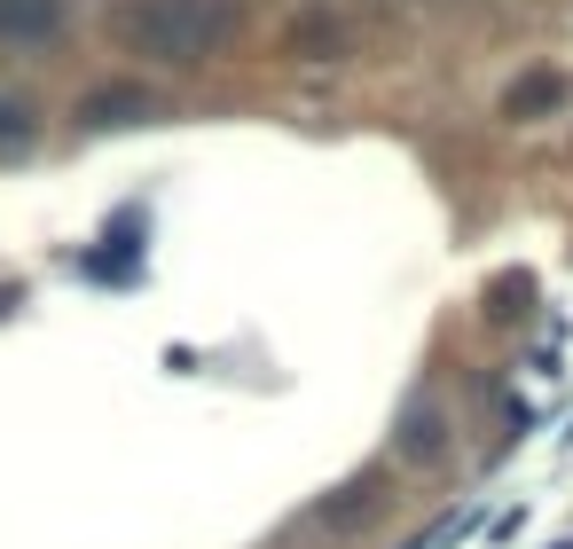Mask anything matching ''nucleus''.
<instances>
[{"label": "nucleus", "mask_w": 573, "mask_h": 549, "mask_svg": "<svg viewBox=\"0 0 573 549\" xmlns=\"http://www.w3.org/2000/svg\"><path fill=\"white\" fill-rule=\"evenodd\" d=\"M111 32L149 63L189 71V63H205L236 40V0H126L111 17Z\"/></svg>", "instance_id": "nucleus-1"}, {"label": "nucleus", "mask_w": 573, "mask_h": 549, "mask_svg": "<svg viewBox=\"0 0 573 549\" xmlns=\"http://www.w3.org/2000/svg\"><path fill=\"white\" fill-rule=\"evenodd\" d=\"M393 455H400V464H417V472L448 455V408H440L433 393H417V401L400 408V424H393Z\"/></svg>", "instance_id": "nucleus-2"}, {"label": "nucleus", "mask_w": 573, "mask_h": 549, "mask_svg": "<svg viewBox=\"0 0 573 549\" xmlns=\"http://www.w3.org/2000/svg\"><path fill=\"white\" fill-rule=\"evenodd\" d=\"M142 118H157V95H149V86H134V79L95 86V95L79 103V134H118V126H142Z\"/></svg>", "instance_id": "nucleus-3"}, {"label": "nucleus", "mask_w": 573, "mask_h": 549, "mask_svg": "<svg viewBox=\"0 0 573 549\" xmlns=\"http://www.w3.org/2000/svg\"><path fill=\"white\" fill-rule=\"evenodd\" d=\"M565 103H573V79H558V71H527V79L503 86V118L511 126H534V118H550Z\"/></svg>", "instance_id": "nucleus-4"}, {"label": "nucleus", "mask_w": 573, "mask_h": 549, "mask_svg": "<svg viewBox=\"0 0 573 549\" xmlns=\"http://www.w3.org/2000/svg\"><path fill=\"white\" fill-rule=\"evenodd\" d=\"M55 24H63V0H0V40H17V48L55 40Z\"/></svg>", "instance_id": "nucleus-5"}, {"label": "nucleus", "mask_w": 573, "mask_h": 549, "mask_svg": "<svg viewBox=\"0 0 573 549\" xmlns=\"http://www.w3.org/2000/svg\"><path fill=\"white\" fill-rule=\"evenodd\" d=\"M369 510H377V479H354V487H338V503L314 510V526H362Z\"/></svg>", "instance_id": "nucleus-6"}, {"label": "nucleus", "mask_w": 573, "mask_h": 549, "mask_svg": "<svg viewBox=\"0 0 573 549\" xmlns=\"http://www.w3.org/2000/svg\"><path fill=\"white\" fill-rule=\"evenodd\" d=\"M338 48H346V24H331V17H306V24H291V55H306V63L338 55Z\"/></svg>", "instance_id": "nucleus-7"}, {"label": "nucleus", "mask_w": 573, "mask_h": 549, "mask_svg": "<svg viewBox=\"0 0 573 549\" xmlns=\"http://www.w3.org/2000/svg\"><path fill=\"white\" fill-rule=\"evenodd\" d=\"M32 134H40V111H32L24 95H17V103L0 95V157H9V149H32Z\"/></svg>", "instance_id": "nucleus-8"}, {"label": "nucleus", "mask_w": 573, "mask_h": 549, "mask_svg": "<svg viewBox=\"0 0 573 549\" xmlns=\"http://www.w3.org/2000/svg\"><path fill=\"white\" fill-rule=\"evenodd\" d=\"M479 518H487V503H471V510H463V518H440V526H433V534H417V541H408V549H448V541H463V534H471V526H479Z\"/></svg>", "instance_id": "nucleus-9"}, {"label": "nucleus", "mask_w": 573, "mask_h": 549, "mask_svg": "<svg viewBox=\"0 0 573 549\" xmlns=\"http://www.w3.org/2000/svg\"><path fill=\"white\" fill-rule=\"evenodd\" d=\"M550 549H573V534H558V541H550Z\"/></svg>", "instance_id": "nucleus-10"}]
</instances>
